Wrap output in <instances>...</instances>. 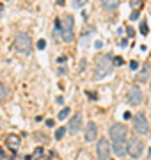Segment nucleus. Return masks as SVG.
<instances>
[{"label": "nucleus", "mask_w": 151, "mask_h": 160, "mask_svg": "<svg viewBox=\"0 0 151 160\" xmlns=\"http://www.w3.org/2000/svg\"><path fill=\"white\" fill-rule=\"evenodd\" d=\"M114 70V64H112V59L110 55H100L96 59V71H94V78H105L109 77Z\"/></svg>", "instance_id": "f257e3e1"}, {"label": "nucleus", "mask_w": 151, "mask_h": 160, "mask_svg": "<svg viewBox=\"0 0 151 160\" xmlns=\"http://www.w3.org/2000/svg\"><path fill=\"white\" fill-rule=\"evenodd\" d=\"M73 27H75V20L71 14H66L60 18V37L64 43L73 41Z\"/></svg>", "instance_id": "f03ea898"}, {"label": "nucleus", "mask_w": 151, "mask_h": 160, "mask_svg": "<svg viewBox=\"0 0 151 160\" xmlns=\"http://www.w3.org/2000/svg\"><path fill=\"white\" fill-rule=\"evenodd\" d=\"M13 47L20 52V54H23V55H30L32 54V41L27 34L23 32H20L14 36V41H13Z\"/></svg>", "instance_id": "7ed1b4c3"}, {"label": "nucleus", "mask_w": 151, "mask_h": 160, "mask_svg": "<svg viewBox=\"0 0 151 160\" xmlns=\"http://www.w3.org/2000/svg\"><path fill=\"white\" fill-rule=\"evenodd\" d=\"M133 130H135V133H139V135H146L147 130H149L147 119H146V116H144L142 112H139V114H135V116H133Z\"/></svg>", "instance_id": "20e7f679"}, {"label": "nucleus", "mask_w": 151, "mask_h": 160, "mask_svg": "<svg viewBox=\"0 0 151 160\" xmlns=\"http://www.w3.org/2000/svg\"><path fill=\"white\" fill-rule=\"evenodd\" d=\"M128 155H130L132 158H139L144 151V142L139 139V137H133V139L128 142V148H126Z\"/></svg>", "instance_id": "39448f33"}, {"label": "nucleus", "mask_w": 151, "mask_h": 160, "mask_svg": "<svg viewBox=\"0 0 151 160\" xmlns=\"http://www.w3.org/2000/svg\"><path fill=\"white\" fill-rule=\"evenodd\" d=\"M96 156H98V160H109V156H110V144H109L107 139H100L98 141Z\"/></svg>", "instance_id": "423d86ee"}, {"label": "nucleus", "mask_w": 151, "mask_h": 160, "mask_svg": "<svg viewBox=\"0 0 151 160\" xmlns=\"http://www.w3.org/2000/svg\"><path fill=\"white\" fill-rule=\"evenodd\" d=\"M109 135L112 137V141H117V139H126L128 130H126V126H124V125H121V123H116V125H112V126H110V130H109Z\"/></svg>", "instance_id": "0eeeda50"}, {"label": "nucleus", "mask_w": 151, "mask_h": 160, "mask_svg": "<svg viewBox=\"0 0 151 160\" xmlns=\"http://www.w3.org/2000/svg\"><path fill=\"white\" fill-rule=\"evenodd\" d=\"M126 100H128V103H130L132 107H137V105H140L142 103V91L139 89V87H132L130 91H128V94H126Z\"/></svg>", "instance_id": "6e6552de"}, {"label": "nucleus", "mask_w": 151, "mask_h": 160, "mask_svg": "<svg viewBox=\"0 0 151 160\" xmlns=\"http://www.w3.org/2000/svg\"><path fill=\"white\" fill-rule=\"evenodd\" d=\"M126 148H128L126 139H117V141H112V149H114V153H116L117 156H124V155H126Z\"/></svg>", "instance_id": "1a4fd4ad"}, {"label": "nucleus", "mask_w": 151, "mask_h": 160, "mask_svg": "<svg viewBox=\"0 0 151 160\" xmlns=\"http://www.w3.org/2000/svg\"><path fill=\"white\" fill-rule=\"evenodd\" d=\"M96 137H98V126L94 123H89L85 126V141L93 142V141H96Z\"/></svg>", "instance_id": "9d476101"}, {"label": "nucleus", "mask_w": 151, "mask_h": 160, "mask_svg": "<svg viewBox=\"0 0 151 160\" xmlns=\"http://www.w3.org/2000/svg\"><path fill=\"white\" fill-rule=\"evenodd\" d=\"M80 128H82V116L80 114H75V116L71 118V121H70V126L66 130H70V133H77Z\"/></svg>", "instance_id": "9b49d317"}, {"label": "nucleus", "mask_w": 151, "mask_h": 160, "mask_svg": "<svg viewBox=\"0 0 151 160\" xmlns=\"http://www.w3.org/2000/svg\"><path fill=\"white\" fill-rule=\"evenodd\" d=\"M6 144L13 149V151H16L18 148H20V144H21V141H20V137L18 135H7V139H6Z\"/></svg>", "instance_id": "f8f14e48"}, {"label": "nucleus", "mask_w": 151, "mask_h": 160, "mask_svg": "<svg viewBox=\"0 0 151 160\" xmlns=\"http://www.w3.org/2000/svg\"><path fill=\"white\" fill-rule=\"evenodd\" d=\"M147 78H149V70H147V68H142L140 73L137 75V82L139 84H144V82H147Z\"/></svg>", "instance_id": "ddd939ff"}, {"label": "nucleus", "mask_w": 151, "mask_h": 160, "mask_svg": "<svg viewBox=\"0 0 151 160\" xmlns=\"http://www.w3.org/2000/svg\"><path fill=\"white\" fill-rule=\"evenodd\" d=\"M119 2H121V0H101V6L105 9H116L119 6Z\"/></svg>", "instance_id": "4468645a"}, {"label": "nucleus", "mask_w": 151, "mask_h": 160, "mask_svg": "<svg viewBox=\"0 0 151 160\" xmlns=\"http://www.w3.org/2000/svg\"><path fill=\"white\" fill-rule=\"evenodd\" d=\"M7 94H9L7 85H6V84H0V100H6V98H7Z\"/></svg>", "instance_id": "2eb2a0df"}, {"label": "nucleus", "mask_w": 151, "mask_h": 160, "mask_svg": "<svg viewBox=\"0 0 151 160\" xmlns=\"http://www.w3.org/2000/svg\"><path fill=\"white\" fill-rule=\"evenodd\" d=\"M64 133H66V128H64V126H60V128L55 132V141H60L62 137H64Z\"/></svg>", "instance_id": "dca6fc26"}, {"label": "nucleus", "mask_w": 151, "mask_h": 160, "mask_svg": "<svg viewBox=\"0 0 151 160\" xmlns=\"http://www.w3.org/2000/svg\"><path fill=\"white\" fill-rule=\"evenodd\" d=\"M70 112H71V110H70L68 107H66V109H62V110L59 112V119H66V118L70 116Z\"/></svg>", "instance_id": "f3484780"}, {"label": "nucleus", "mask_w": 151, "mask_h": 160, "mask_svg": "<svg viewBox=\"0 0 151 160\" xmlns=\"http://www.w3.org/2000/svg\"><path fill=\"white\" fill-rule=\"evenodd\" d=\"M130 4H132V7H133V9L137 11V9H139V7L142 6V0H130Z\"/></svg>", "instance_id": "a211bd4d"}, {"label": "nucleus", "mask_w": 151, "mask_h": 160, "mask_svg": "<svg viewBox=\"0 0 151 160\" xmlns=\"http://www.w3.org/2000/svg\"><path fill=\"white\" fill-rule=\"evenodd\" d=\"M140 34L142 36L147 34V23H146V21H142V23H140Z\"/></svg>", "instance_id": "6ab92c4d"}, {"label": "nucleus", "mask_w": 151, "mask_h": 160, "mask_svg": "<svg viewBox=\"0 0 151 160\" xmlns=\"http://www.w3.org/2000/svg\"><path fill=\"white\" fill-rule=\"evenodd\" d=\"M37 48H39V50H45V48H46V41H45V39H39V41H37Z\"/></svg>", "instance_id": "aec40b11"}, {"label": "nucleus", "mask_w": 151, "mask_h": 160, "mask_svg": "<svg viewBox=\"0 0 151 160\" xmlns=\"http://www.w3.org/2000/svg\"><path fill=\"white\" fill-rule=\"evenodd\" d=\"M85 2H87V0H73L75 7H82V6H85Z\"/></svg>", "instance_id": "412c9836"}, {"label": "nucleus", "mask_w": 151, "mask_h": 160, "mask_svg": "<svg viewBox=\"0 0 151 160\" xmlns=\"http://www.w3.org/2000/svg\"><path fill=\"white\" fill-rule=\"evenodd\" d=\"M112 64H116V66H121V64H123V59H121V57H114Z\"/></svg>", "instance_id": "4be33fe9"}, {"label": "nucleus", "mask_w": 151, "mask_h": 160, "mask_svg": "<svg viewBox=\"0 0 151 160\" xmlns=\"http://www.w3.org/2000/svg\"><path fill=\"white\" fill-rule=\"evenodd\" d=\"M130 68H132V70H137V68H139V62H137V61H132V62H130Z\"/></svg>", "instance_id": "5701e85b"}, {"label": "nucleus", "mask_w": 151, "mask_h": 160, "mask_svg": "<svg viewBox=\"0 0 151 160\" xmlns=\"http://www.w3.org/2000/svg\"><path fill=\"white\" fill-rule=\"evenodd\" d=\"M130 18H132V20H139V11H133Z\"/></svg>", "instance_id": "b1692460"}, {"label": "nucleus", "mask_w": 151, "mask_h": 160, "mask_svg": "<svg viewBox=\"0 0 151 160\" xmlns=\"http://www.w3.org/2000/svg\"><path fill=\"white\" fill-rule=\"evenodd\" d=\"M126 34L130 36V37H133V34H135V32H133V29H130V27H128V29H126Z\"/></svg>", "instance_id": "393cba45"}, {"label": "nucleus", "mask_w": 151, "mask_h": 160, "mask_svg": "<svg viewBox=\"0 0 151 160\" xmlns=\"http://www.w3.org/2000/svg\"><path fill=\"white\" fill-rule=\"evenodd\" d=\"M87 96H89L91 100H96V94H94V93H91V91H87Z\"/></svg>", "instance_id": "a878e982"}, {"label": "nucleus", "mask_w": 151, "mask_h": 160, "mask_svg": "<svg viewBox=\"0 0 151 160\" xmlns=\"http://www.w3.org/2000/svg\"><path fill=\"white\" fill-rule=\"evenodd\" d=\"M94 47H96V48H101V47H103V43H101V41H96V43H94Z\"/></svg>", "instance_id": "bb28decb"}, {"label": "nucleus", "mask_w": 151, "mask_h": 160, "mask_svg": "<svg viewBox=\"0 0 151 160\" xmlns=\"http://www.w3.org/2000/svg\"><path fill=\"white\" fill-rule=\"evenodd\" d=\"M4 156H6V155H4V148L0 146V158H4Z\"/></svg>", "instance_id": "cd10ccee"}, {"label": "nucleus", "mask_w": 151, "mask_h": 160, "mask_svg": "<svg viewBox=\"0 0 151 160\" xmlns=\"http://www.w3.org/2000/svg\"><path fill=\"white\" fill-rule=\"evenodd\" d=\"M36 155H43V148H37L36 149Z\"/></svg>", "instance_id": "c85d7f7f"}, {"label": "nucleus", "mask_w": 151, "mask_h": 160, "mask_svg": "<svg viewBox=\"0 0 151 160\" xmlns=\"http://www.w3.org/2000/svg\"><path fill=\"white\" fill-rule=\"evenodd\" d=\"M2 11H4V7H2V4H0V16H2Z\"/></svg>", "instance_id": "c756f323"}, {"label": "nucleus", "mask_w": 151, "mask_h": 160, "mask_svg": "<svg viewBox=\"0 0 151 160\" xmlns=\"http://www.w3.org/2000/svg\"><path fill=\"white\" fill-rule=\"evenodd\" d=\"M57 2H59V4H60V6H62V4H64V0H57Z\"/></svg>", "instance_id": "7c9ffc66"}, {"label": "nucleus", "mask_w": 151, "mask_h": 160, "mask_svg": "<svg viewBox=\"0 0 151 160\" xmlns=\"http://www.w3.org/2000/svg\"><path fill=\"white\" fill-rule=\"evenodd\" d=\"M147 158H149V160H151V149H149V156H147Z\"/></svg>", "instance_id": "2f4dec72"}]
</instances>
